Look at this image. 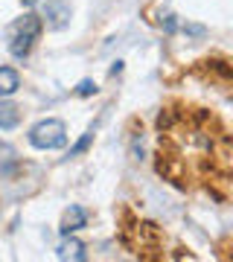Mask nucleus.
I'll return each mask as SVG.
<instances>
[{
	"instance_id": "423d86ee",
	"label": "nucleus",
	"mask_w": 233,
	"mask_h": 262,
	"mask_svg": "<svg viewBox=\"0 0 233 262\" xmlns=\"http://www.w3.org/2000/svg\"><path fill=\"white\" fill-rule=\"evenodd\" d=\"M18 122H20V108L3 96V99H0V128L9 131V128H15Z\"/></svg>"
},
{
	"instance_id": "9b49d317",
	"label": "nucleus",
	"mask_w": 233,
	"mask_h": 262,
	"mask_svg": "<svg viewBox=\"0 0 233 262\" xmlns=\"http://www.w3.org/2000/svg\"><path fill=\"white\" fill-rule=\"evenodd\" d=\"M20 3H24V6H32V3H35V0H20Z\"/></svg>"
},
{
	"instance_id": "0eeeda50",
	"label": "nucleus",
	"mask_w": 233,
	"mask_h": 262,
	"mask_svg": "<svg viewBox=\"0 0 233 262\" xmlns=\"http://www.w3.org/2000/svg\"><path fill=\"white\" fill-rule=\"evenodd\" d=\"M18 151L12 149L9 143H0V178H9L12 172L18 169Z\"/></svg>"
},
{
	"instance_id": "1a4fd4ad",
	"label": "nucleus",
	"mask_w": 233,
	"mask_h": 262,
	"mask_svg": "<svg viewBox=\"0 0 233 262\" xmlns=\"http://www.w3.org/2000/svg\"><path fill=\"white\" fill-rule=\"evenodd\" d=\"M91 143H93V131H84V134H82V140H79V143L73 146V149L67 151V158H79V155H84Z\"/></svg>"
},
{
	"instance_id": "7ed1b4c3",
	"label": "nucleus",
	"mask_w": 233,
	"mask_h": 262,
	"mask_svg": "<svg viewBox=\"0 0 233 262\" xmlns=\"http://www.w3.org/2000/svg\"><path fill=\"white\" fill-rule=\"evenodd\" d=\"M38 18L50 29H65L70 24V6L65 0H41V15Z\"/></svg>"
},
{
	"instance_id": "6e6552de",
	"label": "nucleus",
	"mask_w": 233,
	"mask_h": 262,
	"mask_svg": "<svg viewBox=\"0 0 233 262\" xmlns=\"http://www.w3.org/2000/svg\"><path fill=\"white\" fill-rule=\"evenodd\" d=\"M20 88V76L15 67H0V99L3 96H12Z\"/></svg>"
},
{
	"instance_id": "f257e3e1",
	"label": "nucleus",
	"mask_w": 233,
	"mask_h": 262,
	"mask_svg": "<svg viewBox=\"0 0 233 262\" xmlns=\"http://www.w3.org/2000/svg\"><path fill=\"white\" fill-rule=\"evenodd\" d=\"M41 18H38L35 12H27L24 18H18L15 24H12L9 29V53L15 58H27L29 53H32V47H35L38 35H41Z\"/></svg>"
},
{
	"instance_id": "39448f33",
	"label": "nucleus",
	"mask_w": 233,
	"mask_h": 262,
	"mask_svg": "<svg viewBox=\"0 0 233 262\" xmlns=\"http://www.w3.org/2000/svg\"><path fill=\"white\" fill-rule=\"evenodd\" d=\"M58 259H76V262H82V259H88V253H84V245L79 242V239H73V236L67 233L65 236V242L58 245Z\"/></svg>"
},
{
	"instance_id": "20e7f679",
	"label": "nucleus",
	"mask_w": 233,
	"mask_h": 262,
	"mask_svg": "<svg viewBox=\"0 0 233 262\" xmlns=\"http://www.w3.org/2000/svg\"><path fill=\"white\" fill-rule=\"evenodd\" d=\"M88 225V210L79 204H70L65 210V215H61V233H76V230H82V227Z\"/></svg>"
},
{
	"instance_id": "f03ea898",
	"label": "nucleus",
	"mask_w": 233,
	"mask_h": 262,
	"mask_svg": "<svg viewBox=\"0 0 233 262\" xmlns=\"http://www.w3.org/2000/svg\"><path fill=\"white\" fill-rule=\"evenodd\" d=\"M29 143L41 151L65 149L67 143V125L61 120H41L29 128Z\"/></svg>"
},
{
	"instance_id": "9d476101",
	"label": "nucleus",
	"mask_w": 233,
	"mask_h": 262,
	"mask_svg": "<svg viewBox=\"0 0 233 262\" xmlns=\"http://www.w3.org/2000/svg\"><path fill=\"white\" fill-rule=\"evenodd\" d=\"M73 94L76 96H93V94H96V82H93V79H82V82L76 84Z\"/></svg>"
}]
</instances>
